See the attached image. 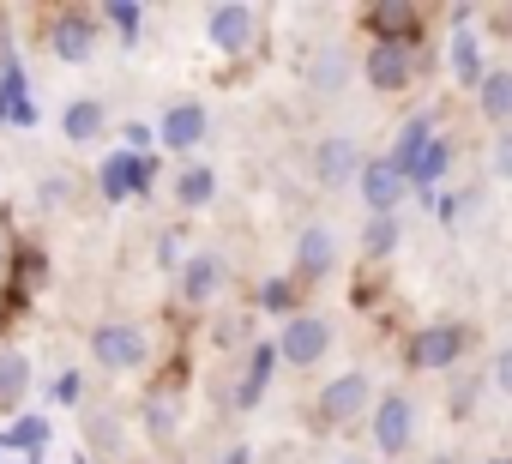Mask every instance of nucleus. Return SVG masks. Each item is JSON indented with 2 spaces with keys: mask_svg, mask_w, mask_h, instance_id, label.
Listing matches in <instances>:
<instances>
[{
  "mask_svg": "<svg viewBox=\"0 0 512 464\" xmlns=\"http://www.w3.org/2000/svg\"><path fill=\"white\" fill-rule=\"evenodd\" d=\"M272 350H278V362H290V368H314V362L332 350V326H326L320 314H290Z\"/></svg>",
  "mask_w": 512,
  "mask_h": 464,
  "instance_id": "nucleus-1",
  "label": "nucleus"
},
{
  "mask_svg": "<svg viewBox=\"0 0 512 464\" xmlns=\"http://www.w3.org/2000/svg\"><path fill=\"white\" fill-rule=\"evenodd\" d=\"M91 356H97V368L127 374V368H145V362H151V344H145V332H139V326L109 320V326H97V332H91Z\"/></svg>",
  "mask_w": 512,
  "mask_h": 464,
  "instance_id": "nucleus-2",
  "label": "nucleus"
},
{
  "mask_svg": "<svg viewBox=\"0 0 512 464\" xmlns=\"http://www.w3.org/2000/svg\"><path fill=\"white\" fill-rule=\"evenodd\" d=\"M151 181H157V163L151 157H133V151H109L103 157V169H97V193L103 199H133V193H151Z\"/></svg>",
  "mask_w": 512,
  "mask_h": 464,
  "instance_id": "nucleus-3",
  "label": "nucleus"
},
{
  "mask_svg": "<svg viewBox=\"0 0 512 464\" xmlns=\"http://www.w3.org/2000/svg\"><path fill=\"white\" fill-rule=\"evenodd\" d=\"M368 404H374L368 374H338V380H326V392H320L314 416H320V428H344V422H356Z\"/></svg>",
  "mask_w": 512,
  "mask_h": 464,
  "instance_id": "nucleus-4",
  "label": "nucleus"
},
{
  "mask_svg": "<svg viewBox=\"0 0 512 464\" xmlns=\"http://www.w3.org/2000/svg\"><path fill=\"white\" fill-rule=\"evenodd\" d=\"M205 37L217 55H247L253 43H260V13L253 7H211L205 13Z\"/></svg>",
  "mask_w": 512,
  "mask_h": 464,
  "instance_id": "nucleus-5",
  "label": "nucleus"
},
{
  "mask_svg": "<svg viewBox=\"0 0 512 464\" xmlns=\"http://www.w3.org/2000/svg\"><path fill=\"white\" fill-rule=\"evenodd\" d=\"M362 73H368V85H374L380 97H398V91H410V79H416V49H404V43H374L368 61H362Z\"/></svg>",
  "mask_w": 512,
  "mask_h": 464,
  "instance_id": "nucleus-6",
  "label": "nucleus"
},
{
  "mask_svg": "<svg viewBox=\"0 0 512 464\" xmlns=\"http://www.w3.org/2000/svg\"><path fill=\"white\" fill-rule=\"evenodd\" d=\"M410 434H416V404H410L404 392H386V398L374 404V446H380L386 458H398V452L410 446Z\"/></svg>",
  "mask_w": 512,
  "mask_h": 464,
  "instance_id": "nucleus-7",
  "label": "nucleus"
},
{
  "mask_svg": "<svg viewBox=\"0 0 512 464\" xmlns=\"http://www.w3.org/2000/svg\"><path fill=\"white\" fill-rule=\"evenodd\" d=\"M464 344H470V332L464 326H422L416 338H410V362L416 368H452L458 356H464Z\"/></svg>",
  "mask_w": 512,
  "mask_h": 464,
  "instance_id": "nucleus-8",
  "label": "nucleus"
},
{
  "mask_svg": "<svg viewBox=\"0 0 512 464\" xmlns=\"http://www.w3.org/2000/svg\"><path fill=\"white\" fill-rule=\"evenodd\" d=\"M356 181H362V199H368V211H374V217H392V205L404 199V175H398L386 157H362Z\"/></svg>",
  "mask_w": 512,
  "mask_h": 464,
  "instance_id": "nucleus-9",
  "label": "nucleus"
},
{
  "mask_svg": "<svg viewBox=\"0 0 512 464\" xmlns=\"http://www.w3.org/2000/svg\"><path fill=\"white\" fill-rule=\"evenodd\" d=\"M362 19H368L374 43H404V49L422 43V13L416 7H398V0H392V7H368Z\"/></svg>",
  "mask_w": 512,
  "mask_h": 464,
  "instance_id": "nucleus-10",
  "label": "nucleus"
},
{
  "mask_svg": "<svg viewBox=\"0 0 512 464\" xmlns=\"http://www.w3.org/2000/svg\"><path fill=\"white\" fill-rule=\"evenodd\" d=\"M205 127H211V115H205L199 103H175V109H163L157 145H169V151H193V145L205 139Z\"/></svg>",
  "mask_w": 512,
  "mask_h": 464,
  "instance_id": "nucleus-11",
  "label": "nucleus"
},
{
  "mask_svg": "<svg viewBox=\"0 0 512 464\" xmlns=\"http://www.w3.org/2000/svg\"><path fill=\"white\" fill-rule=\"evenodd\" d=\"M356 169H362V151H356V139H344V133L320 139V151H314V175H320L326 187H344Z\"/></svg>",
  "mask_w": 512,
  "mask_h": 464,
  "instance_id": "nucleus-12",
  "label": "nucleus"
},
{
  "mask_svg": "<svg viewBox=\"0 0 512 464\" xmlns=\"http://www.w3.org/2000/svg\"><path fill=\"white\" fill-rule=\"evenodd\" d=\"M446 169H452V139H440V133H434V139L422 145V157L410 163L404 187H416V193H422V199L434 205V187H440V175H446Z\"/></svg>",
  "mask_w": 512,
  "mask_h": 464,
  "instance_id": "nucleus-13",
  "label": "nucleus"
},
{
  "mask_svg": "<svg viewBox=\"0 0 512 464\" xmlns=\"http://www.w3.org/2000/svg\"><path fill=\"white\" fill-rule=\"evenodd\" d=\"M97 43V13H61L55 19V55L61 61H91Z\"/></svg>",
  "mask_w": 512,
  "mask_h": 464,
  "instance_id": "nucleus-14",
  "label": "nucleus"
},
{
  "mask_svg": "<svg viewBox=\"0 0 512 464\" xmlns=\"http://www.w3.org/2000/svg\"><path fill=\"white\" fill-rule=\"evenodd\" d=\"M223 290V260L217 254H193V260H181V302H211Z\"/></svg>",
  "mask_w": 512,
  "mask_h": 464,
  "instance_id": "nucleus-15",
  "label": "nucleus"
},
{
  "mask_svg": "<svg viewBox=\"0 0 512 464\" xmlns=\"http://www.w3.org/2000/svg\"><path fill=\"white\" fill-rule=\"evenodd\" d=\"M332 260H338V248H332V229H302V242H296V278L302 284H314V278H326L332 272Z\"/></svg>",
  "mask_w": 512,
  "mask_h": 464,
  "instance_id": "nucleus-16",
  "label": "nucleus"
},
{
  "mask_svg": "<svg viewBox=\"0 0 512 464\" xmlns=\"http://www.w3.org/2000/svg\"><path fill=\"white\" fill-rule=\"evenodd\" d=\"M25 91H31V85H25V67L7 61V73H0V115H7L13 127H31V121H37V103H31Z\"/></svg>",
  "mask_w": 512,
  "mask_h": 464,
  "instance_id": "nucleus-17",
  "label": "nucleus"
},
{
  "mask_svg": "<svg viewBox=\"0 0 512 464\" xmlns=\"http://www.w3.org/2000/svg\"><path fill=\"white\" fill-rule=\"evenodd\" d=\"M272 368H278V350H272V344H253V356H247V380L235 386V404H241V410H253V404L266 398Z\"/></svg>",
  "mask_w": 512,
  "mask_h": 464,
  "instance_id": "nucleus-18",
  "label": "nucleus"
},
{
  "mask_svg": "<svg viewBox=\"0 0 512 464\" xmlns=\"http://www.w3.org/2000/svg\"><path fill=\"white\" fill-rule=\"evenodd\" d=\"M103 127H109V109H103L97 97H79V103H67V115H61V133H67L73 145H91Z\"/></svg>",
  "mask_w": 512,
  "mask_h": 464,
  "instance_id": "nucleus-19",
  "label": "nucleus"
},
{
  "mask_svg": "<svg viewBox=\"0 0 512 464\" xmlns=\"http://www.w3.org/2000/svg\"><path fill=\"white\" fill-rule=\"evenodd\" d=\"M476 109H482V121H512V67L482 73V85H476Z\"/></svg>",
  "mask_w": 512,
  "mask_h": 464,
  "instance_id": "nucleus-20",
  "label": "nucleus"
},
{
  "mask_svg": "<svg viewBox=\"0 0 512 464\" xmlns=\"http://www.w3.org/2000/svg\"><path fill=\"white\" fill-rule=\"evenodd\" d=\"M452 73H458V85H464V91H476V85H482V37H476L470 25L452 37Z\"/></svg>",
  "mask_w": 512,
  "mask_h": 464,
  "instance_id": "nucleus-21",
  "label": "nucleus"
},
{
  "mask_svg": "<svg viewBox=\"0 0 512 464\" xmlns=\"http://www.w3.org/2000/svg\"><path fill=\"white\" fill-rule=\"evenodd\" d=\"M428 139H434V121H428V115L404 121V127H398V145H392V157H386V163H392L398 175H410V163L422 157V145H428Z\"/></svg>",
  "mask_w": 512,
  "mask_h": 464,
  "instance_id": "nucleus-22",
  "label": "nucleus"
},
{
  "mask_svg": "<svg viewBox=\"0 0 512 464\" xmlns=\"http://www.w3.org/2000/svg\"><path fill=\"white\" fill-rule=\"evenodd\" d=\"M175 199H181L187 211H199V205H211V199H217V169H205V163H193V169H181V175H175Z\"/></svg>",
  "mask_w": 512,
  "mask_h": 464,
  "instance_id": "nucleus-23",
  "label": "nucleus"
},
{
  "mask_svg": "<svg viewBox=\"0 0 512 464\" xmlns=\"http://www.w3.org/2000/svg\"><path fill=\"white\" fill-rule=\"evenodd\" d=\"M31 392V356L25 350H0V404H19Z\"/></svg>",
  "mask_w": 512,
  "mask_h": 464,
  "instance_id": "nucleus-24",
  "label": "nucleus"
},
{
  "mask_svg": "<svg viewBox=\"0 0 512 464\" xmlns=\"http://www.w3.org/2000/svg\"><path fill=\"white\" fill-rule=\"evenodd\" d=\"M43 440H49V422L43 416H19L7 434H0V446H19V452H43Z\"/></svg>",
  "mask_w": 512,
  "mask_h": 464,
  "instance_id": "nucleus-25",
  "label": "nucleus"
},
{
  "mask_svg": "<svg viewBox=\"0 0 512 464\" xmlns=\"http://www.w3.org/2000/svg\"><path fill=\"white\" fill-rule=\"evenodd\" d=\"M344 73H350L344 49H338V43H326V49H320V61H314V91H338V85H344Z\"/></svg>",
  "mask_w": 512,
  "mask_h": 464,
  "instance_id": "nucleus-26",
  "label": "nucleus"
},
{
  "mask_svg": "<svg viewBox=\"0 0 512 464\" xmlns=\"http://www.w3.org/2000/svg\"><path fill=\"white\" fill-rule=\"evenodd\" d=\"M97 19H109V25L121 31V43H139V25H145V13L133 7V0H109V7H103Z\"/></svg>",
  "mask_w": 512,
  "mask_h": 464,
  "instance_id": "nucleus-27",
  "label": "nucleus"
},
{
  "mask_svg": "<svg viewBox=\"0 0 512 464\" xmlns=\"http://www.w3.org/2000/svg\"><path fill=\"white\" fill-rule=\"evenodd\" d=\"M398 236H404V229H398V217H368V229H362V248H368V254H392V248H398Z\"/></svg>",
  "mask_w": 512,
  "mask_h": 464,
  "instance_id": "nucleus-28",
  "label": "nucleus"
},
{
  "mask_svg": "<svg viewBox=\"0 0 512 464\" xmlns=\"http://www.w3.org/2000/svg\"><path fill=\"white\" fill-rule=\"evenodd\" d=\"M296 302H302V284H290V278H272L260 290V308L266 314H296Z\"/></svg>",
  "mask_w": 512,
  "mask_h": 464,
  "instance_id": "nucleus-29",
  "label": "nucleus"
},
{
  "mask_svg": "<svg viewBox=\"0 0 512 464\" xmlns=\"http://www.w3.org/2000/svg\"><path fill=\"white\" fill-rule=\"evenodd\" d=\"M151 145H157V133H151L145 121H127V127H121V151H133V157H151Z\"/></svg>",
  "mask_w": 512,
  "mask_h": 464,
  "instance_id": "nucleus-30",
  "label": "nucleus"
},
{
  "mask_svg": "<svg viewBox=\"0 0 512 464\" xmlns=\"http://www.w3.org/2000/svg\"><path fill=\"white\" fill-rule=\"evenodd\" d=\"M145 428H151L157 440H169V434H175V404H163V398H151V404H145Z\"/></svg>",
  "mask_w": 512,
  "mask_h": 464,
  "instance_id": "nucleus-31",
  "label": "nucleus"
},
{
  "mask_svg": "<svg viewBox=\"0 0 512 464\" xmlns=\"http://www.w3.org/2000/svg\"><path fill=\"white\" fill-rule=\"evenodd\" d=\"M55 398H61V404H79V398H85V374H79V368H67V374L55 380Z\"/></svg>",
  "mask_w": 512,
  "mask_h": 464,
  "instance_id": "nucleus-32",
  "label": "nucleus"
},
{
  "mask_svg": "<svg viewBox=\"0 0 512 464\" xmlns=\"http://www.w3.org/2000/svg\"><path fill=\"white\" fill-rule=\"evenodd\" d=\"M157 266H181V229H163L157 236Z\"/></svg>",
  "mask_w": 512,
  "mask_h": 464,
  "instance_id": "nucleus-33",
  "label": "nucleus"
},
{
  "mask_svg": "<svg viewBox=\"0 0 512 464\" xmlns=\"http://www.w3.org/2000/svg\"><path fill=\"white\" fill-rule=\"evenodd\" d=\"M37 199H43V205H67V175H49Z\"/></svg>",
  "mask_w": 512,
  "mask_h": 464,
  "instance_id": "nucleus-34",
  "label": "nucleus"
},
{
  "mask_svg": "<svg viewBox=\"0 0 512 464\" xmlns=\"http://www.w3.org/2000/svg\"><path fill=\"white\" fill-rule=\"evenodd\" d=\"M494 386H500V392H512V344L494 356Z\"/></svg>",
  "mask_w": 512,
  "mask_h": 464,
  "instance_id": "nucleus-35",
  "label": "nucleus"
},
{
  "mask_svg": "<svg viewBox=\"0 0 512 464\" xmlns=\"http://www.w3.org/2000/svg\"><path fill=\"white\" fill-rule=\"evenodd\" d=\"M494 169L512 175V133H500V145H494Z\"/></svg>",
  "mask_w": 512,
  "mask_h": 464,
  "instance_id": "nucleus-36",
  "label": "nucleus"
},
{
  "mask_svg": "<svg viewBox=\"0 0 512 464\" xmlns=\"http://www.w3.org/2000/svg\"><path fill=\"white\" fill-rule=\"evenodd\" d=\"M223 464H247V446H235V452H229V458H223Z\"/></svg>",
  "mask_w": 512,
  "mask_h": 464,
  "instance_id": "nucleus-37",
  "label": "nucleus"
},
{
  "mask_svg": "<svg viewBox=\"0 0 512 464\" xmlns=\"http://www.w3.org/2000/svg\"><path fill=\"white\" fill-rule=\"evenodd\" d=\"M428 464H458V458H452V452H440V458H428Z\"/></svg>",
  "mask_w": 512,
  "mask_h": 464,
  "instance_id": "nucleus-38",
  "label": "nucleus"
},
{
  "mask_svg": "<svg viewBox=\"0 0 512 464\" xmlns=\"http://www.w3.org/2000/svg\"><path fill=\"white\" fill-rule=\"evenodd\" d=\"M0 278H7V248H0Z\"/></svg>",
  "mask_w": 512,
  "mask_h": 464,
  "instance_id": "nucleus-39",
  "label": "nucleus"
},
{
  "mask_svg": "<svg viewBox=\"0 0 512 464\" xmlns=\"http://www.w3.org/2000/svg\"><path fill=\"white\" fill-rule=\"evenodd\" d=\"M494 464H506V458H494Z\"/></svg>",
  "mask_w": 512,
  "mask_h": 464,
  "instance_id": "nucleus-40",
  "label": "nucleus"
},
{
  "mask_svg": "<svg viewBox=\"0 0 512 464\" xmlns=\"http://www.w3.org/2000/svg\"><path fill=\"white\" fill-rule=\"evenodd\" d=\"M344 464H356V458H344Z\"/></svg>",
  "mask_w": 512,
  "mask_h": 464,
  "instance_id": "nucleus-41",
  "label": "nucleus"
}]
</instances>
